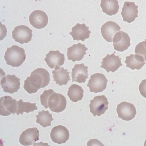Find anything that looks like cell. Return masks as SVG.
I'll return each instance as SVG.
<instances>
[{"instance_id":"obj_1","label":"cell","mask_w":146,"mask_h":146,"mask_svg":"<svg viewBox=\"0 0 146 146\" xmlns=\"http://www.w3.org/2000/svg\"><path fill=\"white\" fill-rule=\"evenodd\" d=\"M27 79L34 93L37 92L40 88L46 87L50 80L49 72L42 68L34 70Z\"/></svg>"},{"instance_id":"obj_2","label":"cell","mask_w":146,"mask_h":146,"mask_svg":"<svg viewBox=\"0 0 146 146\" xmlns=\"http://www.w3.org/2000/svg\"><path fill=\"white\" fill-rule=\"evenodd\" d=\"M25 52L23 48L17 45L7 48L4 56L7 64L13 67L20 66L26 58Z\"/></svg>"},{"instance_id":"obj_3","label":"cell","mask_w":146,"mask_h":146,"mask_svg":"<svg viewBox=\"0 0 146 146\" xmlns=\"http://www.w3.org/2000/svg\"><path fill=\"white\" fill-rule=\"evenodd\" d=\"M108 81L104 74L102 73H95L90 76L87 87H89L90 92L95 93L101 92L107 87Z\"/></svg>"},{"instance_id":"obj_4","label":"cell","mask_w":146,"mask_h":146,"mask_svg":"<svg viewBox=\"0 0 146 146\" xmlns=\"http://www.w3.org/2000/svg\"><path fill=\"white\" fill-rule=\"evenodd\" d=\"M109 104L108 99L104 95L97 96L93 100L90 101V112L94 117H100L104 114L108 109Z\"/></svg>"},{"instance_id":"obj_5","label":"cell","mask_w":146,"mask_h":146,"mask_svg":"<svg viewBox=\"0 0 146 146\" xmlns=\"http://www.w3.org/2000/svg\"><path fill=\"white\" fill-rule=\"evenodd\" d=\"M32 37L33 31L25 25L17 26L12 31V38L16 42L21 44L30 42L32 40Z\"/></svg>"},{"instance_id":"obj_6","label":"cell","mask_w":146,"mask_h":146,"mask_svg":"<svg viewBox=\"0 0 146 146\" xmlns=\"http://www.w3.org/2000/svg\"><path fill=\"white\" fill-rule=\"evenodd\" d=\"M17 101L9 96H5L0 99V115L3 116L14 115L17 112Z\"/></svg>"},{"instance_id":"obj_7","label":"cell","mask_w":146,"mask_h":146,"mask_svg":"<svg viewBox=\"0 0 146 146\" xmlns=\"http://www.w3.org/2000/svg\"><path fill=\"white\" fill-rule=\"evenodd\" d=\"M48 104V108L52 111L60 113L65 110L67 100L63 95L55 92L50 96Z\"/></svg>"},{"instance_id":"obj_8","label":"cell","mask_w":146,"mask_h":146,"mask_svg":"<svg viewBox=\"0 0 146 146\" xmlns=\"http://www.w3.org/2000/svg\"><path fill=\"white\" fill-rule=\"evenodd\" d=\"M20 79L15 74H8L1 80V84L3 91L11 94L17 92L20 89Z\"/></svg>"},{"instance_id":"obj_9","label":"cell","mask_w":146,"mask_h":146,"mask_svg":"<svg viewBox=\"0 0 146 146\" xmlns=\"http://www.w3.org/2000/svg\"><path fill=\"white\" fill-rule=\"evenodd\" d=\"M117 111L119 118L125 121L132 120L136 114L135 106L131 103L127 102H122L118 104Z\"/></svg>"},{"instance_id":"obj_10","label":"cell","mask_w":146,"mask_h":146,"mask_svg":"<svg viewBox=\"0 0 146 146\" xmlns=\"http://www.w3.org/2000/svg\"><path fill=\"white\" fill-rule=\"evenodd\" d=\"M114 48L118 52L126 50L131 45L129 36L123 31L117 32L113 38Z\"/></svg>"},{"instance_id":"obj_11","label":"cell","mask_w":146,"mask_h":146,"mask_svg":"<svg viewBox=\"0 0 146 146\" xmlns=\"http://www.w3.org/2000/svg\"><path fill=\"white\" fill-rule=\"evenodd\" d=\"M138 6L133 2H125L121 15L123 21L129 23L135 21L138 17Z\"/></svg>"},{"instance_id":"obj_12","label":"cell","mask_w":146,"mask_h":146,"mask_svg":"<svg viewBox=\"0 0 146 146\" xmlns=\"http://www.w3.org/2000/svg\"><path fill=\"white\" fill-rule=\"evenodd\" d=\"M121 60V58H120L119 55L116 56L115 53L111 55L108 54L103 59L100 67L105 69L107 72L110 71L115 72L122 66Z\"/></svg>"},{"instance_id":"obj_13","label":"cell","mask_w":146,"mask_h":146,"mask_svg":"<svg viewBox=\"0 0 146 146\" xmlns=\"http://www.w3.org/2000/svg\"><path fill=\"white\" fill-rule=\"evenodd\" d=\"M47 64L51 69H59L64 63L65 56L59 51H50L44 58Z\"/></svg>"},{"instance_id":"obj_14","label":"cell","mask_w":146,"mask_h":146,"mask_svg":"<svg viewBox=\"0 0 146 146\" xmlns=\"http://www.w3.org/2000/svg\"><path fill=\"white\" fill-rule=\"evenodd\" d=\"M29 22L35 28L41 29L47 25L48 17L46 13L41 10H35L31 14Z\"/></svg>"},{"instance_id":"obj_15","label":"cell","mask_w":146,"mask_h":146,"mask_svg":"<svg viewBox=\"0 0 146 146\" xmlns=\"http://www.w3.org/2000/svg\"><path fill=\"white\" fill-rule=\"evenodd\" d=\"M70 132L68 129L61 125L52 128L50 133L52 141L59 145L66 143L70 138Z\"/></svg>"},{"instance_id":"obj_16","label":"cell","mask_w":146,"mask_h":146,"mask_svg":"<svg viewBox=\"0 0 146 146\" xmlns=\"http://www.w3.org/2000/svg\"><path fill=\"white\" fill-rule=\"evenodd\" d=\"M88 49V48L85 46V44L81 43L74 44L68 48V59L72 60L73 62H75L76 61H80L87 54L86 51Z\"/></svg>"},{"instance_id":"obj_17","label":"cell","mask_w":146,"mask_h":146,"mask_svg":"<svg viewBox=\"0 0 146 146\" xmlns=\"http://www.w3.org/2000/svg\"><path fill=\"white\" fill-rule=\"evenodd\" d=\"M39 132L37 128H31L22 132L19 141L23 146H31L39 139Z\"/></svg>"},{"instance_id":"obj_18","label":"cell","mask_w":146,"mask_h":146,"mask_svg":"<svg viewBox=\"0 0 146 146\" xmlns=\"http://www.w3.org/2000/svg\"><path fill=\"white\" fill-rule=\"evenodd\" d=\"M88 67L84 63L75 65L71 72L72 82L85 83L88 78Z\"/></svg>"},{"instance_id":"obj_19","label":"cell","mask_w":146,"mask_h":146,"mask_svg":"<svg viewBox=\"0 0 146 146\" xmlns=\"http://www.w3.org/2000/svg\"><path fill=\"white\" fill-rule=\"evenodd\" d=\"M121 27L115 22L108 21L103 24L101 28L103 38L108 42H113V36L116 32L120 31Z\"/></svg>"},{"instance_id":"obj_20","label":"cell","mask_w":146,"mask_h":146,"mask_svg":"<svg viewBox=\"0 0 146 146\" xmlns=\"http://www.w3.org/2000/svg\"><path fill=\"white\" fill-rule=\"evenodd\" d=\"M89 28L85 23L81 24L78 23L72 27V31L69 34L72 36L73 40L84 41L90 37L91 32L89 30Z\"/></svg>"},{"instance_id":"obj_21","label":"cell","mask_w":146,"mask_h":146,"mask_svg":"<svg viewBox=\"0 0 146 146\" xmlns=\"http://www.w3.org/2000/svg\"><path fill=\"white\" fill-rule=\"evenodd\" d=\"M125 58V63L126 64L127 67L133 70H140L146 64L144 57L140 55L131 54L126 56Z\"/></svg>"},{"instance_id":"obj_22","label":"cell","mask_w":146,"mask_h":146,"mask_svg":"<svg viewBox=\"0 0 146 146\" xmlns=\"http://www.w3.org/2000/svg\"><path fill=\"white\" fill-rule=\"evenodd\" d=\"M54 80L56 84L59 86L67 85L70 79V72L68 70H65L64 68H60L52 71Z\"/></svg>"},{"instance_id":"obj_23","label":"cell","mask_w":146,"mask_h":146,"mask_svg":"<svg viewBox=\"0 0 146 146\" xmlns=\"http://www.w3.org/2000/svg\"><path fill=\"white\" fill-rule=\"evenodd\" d=\"M100 6L103 12L109 16L117 14L120 7L117 0H101Z\"/></svg>"},{"instance_id":"obj_24","label":"cell","mask_w":146,"mask_h":146,"mask_svg":"<svg viewBox=\"0 0 146 146\" xmlns=\"http://www.w3.org/2000/svg\"><path fill=\"white\" fill-rule=\"evenodd\" d=\"M84 90L82 88L76 84H72L69 87L68 92V96L73 102L81 101L84 97Z\"/></svg>"},{"instance_id":"obj_25","label":"cell","mask_w":146,"mask_h":146,"mask_svg":"<svg viewBox=\"0 0 146 146\" xmlns=\"http://www.w3.org/2000/svg\"><path fill=\"white\" fill-rule=\"evenodd\" d=\"M36 117L37 123H39L43 127L51 126V122L54 120L52 118V114L50 113L48 111L42 110L39 111Z\"/></svg>"},{"instance_id":"obj_26","label":"cell","mask_w":146,"mask_h":146,"mask_svg":"<svg viewBox=\"0 0 146 146\" xmlns=\"http://www.w3.org/2000/svg\"><path fill=\"white\" fill-rule=\"evenodd\" d=\"M38 107L36 106V103H31L29 102H24L22 99L17 101V115H23V113H29L37 110Z\"/></svg>"},{"instance_id":"obj_27","label":"cell","mask_w":146,"mask_h":146,"mask_svg":"<svg viewBox=\"0 0 146 146\" xmlns=\"http://www.w3.org/2000/svg\"><path fill=\"white\" fill-rule=\"evenodd\" d=\"M55 92L52 89H49L44 91L43 93L40 96V100L41 104L46 109L48 108V100L50 96Z\"/></svg>"},{"instance_id":"obj_28","label":"cell","mask_w":146,"mask_h":146,"mask_svg":"<svg viewBox=\"0 0 146 146\" xmlns=\"http://www.w3.org/2000/svg\"><path fill=\"white\" fill-rule=\"evenodd\" d=\"M146 40L140 42L136 46L135 49V53L136 54L143 55L146 60Z\"/></svg>"}]
</instances>
